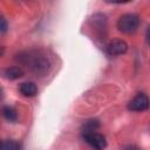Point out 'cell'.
<instances>
[{
  "mask_svg": "<svg viewBox=\"0 0 150 150\" xmlns=\"http://www.w3.org/2000/svg\"><path fill=\"white\" fill-rule=\"evenodd\" d=\"M139 26V18L134 13H127L120 16L117 20V28L120 32L125 34H131L137 30Z\"/></svg>",
  "mask_w": 150,
  "mask_h": 150,
  "instance_id": "7a4b0ae2",
  "label": "cell"
},
{
  "mask_svg": "<svg viewBox=\"0 0 150 150\" xmlns=\"http://www.w3.org/2000/svg\"><path fill=\"white\" fill-rule=\"evenodd\" d=\"M149 107H150V100L143 93H138L128 103V109L130 111H144Z\"/></svg>",
  "mask_w": 150,
  "mask_h": 150,
  "instance_id": "277c9868",
  "label": "cell"
},
{
  "mask_svg": "<svg viewBox=\"0 0 150 150\" xmlns=\"http://www.w3.org/2000/svg\"><path fill=\"white\" fill-rule=\"evenodd\" d=\"M1 27H0V30H1V33L4 34L6 30H7V23H6V20H5V18L4 16H1Z\"/></svg>",
  "mask_w": 150,
  "mask_h": 150,
  "instance_id": "8fae6325",
  "label": "cell"
},
{
  "mask_svg": "<svg viewBox=\"0 0 150 150\" xmlns=\"http://www.w3.org/2000/svg\"><path fill=\"white\" fill-rule=\"evenodd\" d=\"M18 61H20L22 64H25L27 68H29L30 71L35 73L36 75H43L48 71L50 63L49 60L36 50H29L21 53L18 55Z\"/></svg>",
  "mask_w": 150,
  "mask_h": 150,
  "instance_id": "6da1fadb",
  "label": "cell"
},
{
  "mask_svg": "<svg viewBox=\"0 0 150 150\" xmlns=\"http://www.w3.org/2000/svg\"><path fill=\"white\" fill-rule=\"evenodd\" d=\"M22 145L15 139H4L1 143V150H21Z\"/></svg>",
  "mask_w": 150,
  "mask_h": 150,
  "instance_id": "ba28073f",
  "label": "cell"
},
{
  "mask_svg": "<svg viewBox=\"0 0 150 150\" xmlns=\"http://www.w3.org/2000/svg\"><path fill=\"white\" fill-rule=\"evenodd\" d=\"M105 50H107L108 55H110V56L122 55V54L127 53L128 43L122 39H112L108 42V45L105 47Z\"/></svg>",
  "mask_w": 150,
  "mask_h": 150,
  "instance_id": "5b68a950",
  "label": "cell"
},
{
  "mask_svg": "<svg viewBox=\"0 0 150 150\" xmlns=\"http://www.w3.org/2000/svg\"><path fill=\"white\" fill-rule=\"evenodd\" d=\"M4 76L7 80H16L23 76V70L20 67L13 66V67H8L4 70Z\"/></svg>",
  "mask_w": 150,
  "mask_h": 150,
  "instance_id": "52a82bcc",
  "label": "cell"
},
{
  "mask_svg": "<svg viewBox=\"0 0 150 150\" xmlns=\"http://www.w3.org/2000/svg\"><path fill=\"white\" fill-rule=\"evenodd\" d=\"M82 138L94 150H104L107 148V139L100 132H96V131L82 132Z\"/></svg>",
  "mask_w": 150,
  "mask_h": 150,
  "instance_id": "3957f363",
  "label": "cell"
},
{
  "mask_svg": "<svg viewBox=\"0 0 150 150\" xmlns=\"http://www.w3.org/2000/svg\"><path fill=\"white\" fill-rule=\"evenodd\" d=\"M100 127V123L97 120H88L82 125V132H91L96 131Z\"/></svg>",
  "mask_w": 150,
  "mask_h": 150,
  "instance_id": "30bf717a",
  "label": "cell"
},
{
  "mask_svg": "<svg viewBox=\"0 0 150 150\" xmlns=\"http://www.w3.org/2000/svg\"><path fill=\"white\" fill-rule=\"evenodd\" d=\"M145 39H146V42H148V43H150V26H149V27H148V29H146Z\"/></svg>",
  "mask_w": 150,
  "mask_h": 150,
  "instance_id": "4fadbf2b",
  "label": "cell"
},
{
  "mask_svg": "<svg viewBox=\"0 0 150 150\" xmlns=\"http://www.w3.org/2000/svg\"><path fill=\"white\" fill-rule=\"evenodd\" d=\"M19 91L26 97H33L38 94V87L34 82H23L19 86Z\"/></svg>",
  "mask_w": 150,
  "mask_h": 150,
  "instance_id": "8992f818",
  "label": "cell"
},
{
  "mask_svg": "<svg viewBox=\"0 0 150 150\" xmlns=\"http://www.w3.org/2000/svg\"><path fill=\"white\" fill-rule=\"evenodd\" d=\"M2 115L8 121V122H15L16 118H18V115H16V111L14 110V108L9 107V105H5L2 108Z\"/></svg>",
  "mask_w": 150,
  "mask_h": 150,
  "instance_id": "9c48e42d",
  "label": "cell"
},
{
  "mask_svg": "<svg viewBox=\"0 0 150 150\" xmlns=\"http://www.w3.org/2000/svg\"><path fill=\"white\" fill-rule=\"evenodd\" d=\"M122 150H141L137 145H134V144H128V145H125V146H123V149Z\"/></svg>",
  "mask_w": 150,
  "mask_h": 150,
  "instance_id": "7c38bea8",
  "label": "cell"
}]
</instances>
